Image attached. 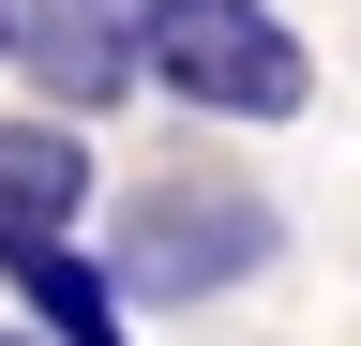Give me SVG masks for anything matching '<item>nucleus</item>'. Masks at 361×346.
<instances>
[{
    "instance_id": "f257e3e1",
    "label": "nucleus",
    "mask_w": 361,
    "mask_h": 346,
    "mask_svg": "<svg viewBox=\"0 0 361 346\" xmlns=\"http://www.w3.org/2000/svg\"><path fill=\"white\" fill-rule=\"evenodd\" d=\"M135 75H166L211 121H301L316 61L271 0H135Z\"/></svg>"
},
{
    "instance_id": "f03ea898",
    "label": "nucleus",
    "mask_w": 361,
    "mask_h": 346,
    "mask_svg": "<svg viewBox=\"0 0 361 346\" xmlns=\"http://www.w3.org/2000/svg\"><path fill=\"white\" fill-rule=\"evenodd\" d=\"M271 196H241V181H151V196H121V256L106 271L135 286V301H226L241 271H271Z\"/></svg>"
},
{
    "instance_id": "7ed1b4c3",
    "label": "nucleus",
    "mask_w": 361,
    "mask_h": 346,
    "mask_svg": "<svg viewBox=\"0 0 361 346\" xmlns=\"http://www.w3.org/2000/svg\"><path fill=\"white\" fill-rule=\"evenodd\" d=\"M16 61L61 91V121L135 91V0H16Z\"/></svg>"
},
{
    "instance_id": "20e7f679",
    "label": "nucleus",
    "mask_w": 361,
    "mask_h": 346,
    "mask_svg": "<svg viewBox=\"0 0 361 346\" xmlns=\"http://www.w3.org/2000/svg\"><path fill=\"white\" fill-rule=\"evenodd\" d=\"M75 211H90V136L0 121V241H75Z\"/></svg>"
},
{
    "instance_id": "39448f33",
    "label": "nucleus",
    "mask_w": 361,
    "mask_h": 346,
    "mask_svg": "<svg viewBox=\"0 0 361 346\" xmlns=\"http://www.w3.org/2000/svg\"><path fill=\"white\" fill-rule=\"evenodd\" d=\"M0 271H16V301L45 316V346H121V301H106V271H90L75 241H0Z\"/></svg>"
},
{
    "instance_id": "423d86ee",
    "label": "nucleus",
    "mask_w": 361,
    "mask_h": 346,
    "mask_svg": "<svg viewBox=\"0 0 361 346\" xmlns=\"http://www.w3.org/2000/svg\"><path fill=\"white\" fill-rule=\"evenodd\" d=\"M0 46H16V0H0Z\"/></svg>"
},
{
    "instance_id": "0eeeda50",
    "label": "nucleus",
    "mask_w": 361,
    "mask_h": 346,
    "mask_svg": "<svg viewBox=\"0 0 361 346\" xmlns=\"http://www.w3.org/2000/svg\"><path fill=\"white\" fill-rule=\"evenodd\" d=\"M0 346H45V331H0Z\"/></svg>"
}]
</instances>
